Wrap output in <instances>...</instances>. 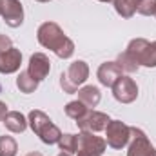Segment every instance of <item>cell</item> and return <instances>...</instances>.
<instances>
[{
    "label": "cell",
    "instance_id": "6da1fadb",
    "mask_svg": "<svg viewBox=\"0 0 156 156\" xmlns=\"http://www.w3.org/2000/svg\"><path fill=\"white\" fill-rule=\"evenodd\" d=\"M37 40L42 47L53 51L58 58L67 60L75 53V42L69 38L56 22H44L37 29Z\"/></svg>",
    "mask_w": 156,
    "mask_h": 156
},
{
    "label": "cell",
    "instance_id": "7a4b0ae2",
    "mask_svg": "<svg viewBox=\"0 0 156 156\" xmlns=\"http://www.w3.org/2000/svg\"><path fill=\"white\" fill-rule=\"evenodd\" d=\"M27 123H29L31 131L38 136L45 145H55V144H58V140H60V136H62V131L58 129V125L53 123V120L47 116L44 111L33 109V111L27 115Z\"/></svg>",
    "mask_w": 156,
    "mask_h": 156
},
{
    "label": "cell",
    "instance_id": "3957f363",
    "mask_svg": "<svg viewBox=\"0 0 156 156\" xmlns=\"http://www.w3.org/2000/svg\"><path fill=\"white\" fill-rule=\"evenodd\" d=\"M89 78V66L83 60H75L67 71H64L60 75V87L64 93L67 94H75L78 89L85 83V80Z\"/></svg>",
    "mask_w": 156,
    "mask_h": 156
},
{
    "label": "cell",
    "instance_id": "277c9868",
    "mask_svg": "<svg viewBox=\"0 0 156 156\" xmlns=\"http://www.w3.org/2000/svg\"><path fill=\"white\" fill-rule=\"evenodd\" d=\"M105 147H107L105 138L96 136V133L80 131V134H78L76 156H104Z\"/></svg>",
    "mask_w": 156,
    "mask_h": 156
},
{
    "label": "cell",
    "instance_id": "5b68a950",
    "mask_svg": "<svg viewBox=\"0 0 156 156\" xmlns=\"http://www.w3.org/2000/svg\"><path fill=\"white\" fill-rule=\"evenodd\" d=\"M131 140V125L122 120H111L105 127V142L111 149H123Z\"/></svg>",
    "mask_w": 156,
    "mask_h": 156
},
{
    "label": "cell",
    "instance_id": "8992f818",
    "mask_svg": "<svg viewBox=\"0 0 156 156\" xmlns=\"http://www.w3.org/2000/svg\"><path fill=\"white\" fill-rule=\"evenodd\" d=\"M154 147L149 142L147 134L140 127H131V140H129V149L127 156H153Z\"/></svg>",
    "mask_w": 156,
    "mask_h": 156
},
{
    "label": "cell",
    "instance_id": "52a82bcc",
    "mask_svg": "<svg viewBox=\"0 0 156 156\" xmlns=\"http://www.w3.org/2000/svg\"><path fill=\"white\" fill-rule=\"evenodd\" d=\"M111 89H113L115 100L120 102V104H133L138 98V85L131 76H123L122 75L115 82V85Z\"/></svg>",
    "mask_w": 156,
    "mask_h": 156
},
{
    "label": "cell",
    "instance_id": "ba28073f",
    "mask_svg": "<svg viewBox=\"0 0 156 156\" xmlns=\"http://www.w3.org/2000/svg\"><path fill=\"white\" fill-rule=\"evenodd\" d=\"M0 16L5 26L16 29L24 24V7L20 0H0Z\"/></svg>",
    "mask_w": 156,
    "mask_h": 156
},
{
    "label": "cell",
    "instance_id": "9c48e42d",
    "mask_svg": "<svg viewBox=\"0 0 156 156\" xmlns=\"http://www.w3.org/2000/svg\"><path fill=\"white\" fill-rule=\"evenodd\" d=\"M111 122L109 115L102 113V111H94V109H89V113L82 120H78L76 125L80 131H87V133H100V131H105L107 123Z\"/></svg>",
    "mask_w": 156,
    "mask_h": 156
},
{
    "label": "cell",
    "instance_id": "30bf717a",
    "mask_svg": "<svg viewBox=\"0 0 156 156\" xmlns=\"http://www.w3.org/2000/svg\"><path fill=\"white\" fill-rule=\"evenodd\" d=\"M51 71V62H49V56L45 53H33L31 58H29V64H27V73L35 80H45L47 75Z\"/></svg>",
    "mask_w": 156,
    "mask_h": 156
},
{
    "label": "cell",
    "instance_id": "8fae6325",
    "mask_svg": "<svg viewBox=\"0 0 156 156\" xmlns=\"http://www.w3.org/2000/svg\"><path fill=\"white\" fill-rule=\"evenodd\" d=\"M22 64V53L16 47H11L4 53H0V73L2 75H13L20 69Z\"/></svg>",
    "mask_w": 156,
    "mask_h": 156
},
{
    "label": "cell",
    "instance_id": "7c38bea8",
    "mask_svg": "<svg viewBox=\"0 0 156 156\" xmlns=\"http://www.w3.org/2000/svg\"><path fill=\"white\" fill-rule=\"evenodd\" d=\"M96 76H98V82H100L104 87H113L115 82L122 76V69L118 67L116 62H104V64L98 67Z\"/></svg>",
    "mask_w": 156,
    "mask_h": 156
},
{
    "label": "cell",
    "instance_id": "4fadbf2b",
    "mask_svg": "<svg viewBox=\"0 0 156 156\" xmlns=\"http://www.w3.org/2000/svg\"><path fill=\"white\" fill-rule=\"evenodd\" d=\"M2 123L5 125V129L9 131V133H15V134H20V133H24L26 129H27V118L24 116L20 111H9L4 120H2Z\"/></svg>",
    "mask_w": 156,
    "mask_h": 156
},
{
    "label": "cell",
    "instance_id": "5bb4252c",
    "mask_svg": "<svg viewBox=\"0 0 156 156\" xmlns=\"http://www.w3.org/2000/svg\"><path fill=\"white\" fill-rule=\"evenodd\" d=\"M76 94H78V100L82 104H85L89 109L96 107L100 104V100H102V93H100V89L96 85H83L76 91Z\"/></svg>",
    "mask_w": 156,
    "mask_h": 156
},
{
    "label": "cell",
    "instance_id": "9a60e30c",
    "mask_svg": "<svg viewBox=\"0 0 156 156\" xmlns=\"http://www.w3.org/2000/svg\"><path fill=\"white\" fill-rule=\"evenodd\" d=\"M147 45H149V40L145 38H133L129 42V45H127V49H125V53L140 66V60H142V56H144V51L147 49Z\"/></svg>",
    "mask_w": 156,
    "mask_h": 156
},
{
    "label": "cell",
    "instance_id": "2e32d148",
    "mask_svg": "<svg viewBox=\"0 0 156 156\" xmlns=\"http://www.w3.org/2000/svg\"><path fill=\"white\" fill-rule=\"evenodd\" d=\"M38 83H40L38 80H35L27 71H20V75L16 76V87H18L20 93H24V94L35 93V91L38 89Z\"/></svg>",
    "mask_w": 156,
    "mask_h": 156
},
{
    "label": "cell",
    "instance_id": "e0dca14e",
    "mask_svg": "<svg viewBox=\"0 0 156 156\" xmlns=\"http://www.w3.org/2000/svg\"><path fill=\"white\" fill-rule=\"evenodd\" d=\"M58 149L62 153H69V154H75L78 147V134H71V133H62L60 140H58Z\"/></svg>",
    "mask_w": 156,
    "mask_h": 156
},
{
    "label": "cell",
    "instance_id": "ac0fdd59",
    "mask_svg": "<svg viewBox=\"0 0 156 156\" xmlns=\"http://www.w3.org/2000/svg\"><path fill=\"white\" fill-rule=\"evenodd\" d=\"M136 2L138 0H113V5L122 18H131L136 13Z\"/></svg>",
    "mask_w": 156,
    "mask_h": 156
},
{
    "label": "cell",
    "instance_id": "d6986e66",
    "mask_svg": "<svg viewBox=\"0 0 156 156\" xmlns=\"http://www.w3.org/2000/svg\"><path fill=\"white\" fill-rule=\"evenodd\" d=\"M87 113H89V107L85 104H82L80 100H73V102H69L66 105V115L71 118V120H75V122L82 120Z\"/></svg>",
    "mask_w": 156,
    "mask_h": 156
},
{
    "label": "cell",
    "instance_id": "ffe728a7",
    "mask_svg": "<svg viewBox=\"0 0 156 156\" xmlns=\"http://www.w3.org/2000/svg\"><path fill=\"white\" fill-rule=\"evenodd\" d=\"M115 62L118 64V67L122 69V73H127V75H133V73H136V71L140 69V66H138V64H136V62L125 53V51L118 55V58L115 60Z\"/></svg>",
    "mask_w": 156,
    "mask_h": 156
},
{
    "label": "cell",
    "instance_id": "44dd1931",
    "mask_svg": "<svg viewBox=\"0 0 156 156\" xmlns=\"http://www.w3.org/2000/svg\"><path fill=\"white\" fill-rule=\"evenodd\" d=\"M18 144L13 136H0V156H16Z\"/></svg>",
    "mask_w": 156,
    "mask_h": 156
},
{
    "label": "cell",
    "instance_id": "7402d4cb",
    "mask_svg": "<svg viewBox=\"0 0 156 156\" xmlns=\"http://www.w3.org/2000/svg\"><path fill=\"white\" fill-rule=\"evenodd\" d=\"M140 66H144V67H156V40L154 42H149V45L144 51V56L140 60Z\"/></svg>",
    "mask_w": 156,
    "mask_h": 156
},
{
    "label": "cell",
    "instance_id": "603a6c76",
    "mask_svg": "<svg viewBox=\"0 0 156 156\" xmlns=\"http://www.w3.org/2000/svg\"><path fill=\"white\" fill-rule=\"evenodd\" d=\"M136 13H140L144 16L156 15V0H138L136 2Z\"/></svg>",
    "mask_w": 156,
    "mask_h": 156
},
{
    "label": "cell",
    "instance_id": "cb8c5ba5",
    "mask_svg": "<svg viewBox=\"0 0 156 156\" xmlns=\"http://www.w3.org/2000/svg\"><path fill=\"white\" fill-rule=\"evenodd\" d=\"M11 47H13V40L9 37H5V35H0V53H4Z\"/></svg>",
    "mask_w": 156,
    "mask_h": 156
},
{
    "label": "cell",
    "instance_id": "d4e9b609",
    "mask_svg": "<svg viewBox=\"0 0 156 156\" xmlns=\"http://www.w3.org/2000/svg\"><path fill=\"white\" fill-rule=\"evenodd\" d=\"M7 113H9V111H7V105H5V104H4V102L0 100V122L4 120V116H5Z\"/></svg>",
    "mask_w": 156,
    "mask_h": 156
},
{
    "label": "cell",
    "instance_id": "484cf974",
    "mask_svg": "<svg viewBox=\"0 0 156 156\" xmlns=\"http://www.w3.org/2000/svg\"><path fill=\"white\" fill-rule=\"evenodd\" d=\"M26 156H44L42 153H37V151H31V153H27Z\"/></svg>",
    "mask_w": 156,
    "mask_h": 156
},
{
    "label": "cell",
    "instance_id": "4316f807",
    "mask_svg": "<svg viewBox=\"0 0 156 156\" xmlns=\"http://www.w3.org/2000/svg\"><path fill=\"white\" fill-rule=\"evenodd\" d=\"M35 2H40V4H45V2H51V0H35Z\"/></svg>",
    "mask_w": 156,
    "mask_h": 156
},
{
    "label": "cell",
    "instance_id": "83f0119b",
    "mask_svg": "<svg viewBox=\"0 0 156 156\" xmlns=\"http://www.w3.org/2000/svg\"><path fill=\"white\" fill-rule=\"evenodd\" d=\"M58 156H73V154H69V153H60Z\"/></svg>",
    "mask_w": 156,
    "mask_h": 156
},
{
    "label": "cell",
    "instance_id": "f1b7e54d",
    "mask_svg": "<svg viewBox=\"0 0 156 156\" xmlns=\"http://www.w3.org/2000/svg\"><path fill=\"white\" fill-rule=\"evenodd\" d=\"M98 2H104V4H107V2H113V0H98Z\"/></svg>",
    "mask_w": 156,
    "mask_h": 156
},
{
    "label": "cell",
    "instance_id": "f546056e",
    "mask_svg": "<svg viewBox=\"0 0 156 156\" xmlns=\"http://www.w3.org/2000/svg\"><path fill=\"white\" fill-rule=\"evenodd\" d=\"M153 156H156V151H154V154H153Z\"/></svg>",
    "mask_w": 156,
    "mask_h": 156
}]
</instances>
